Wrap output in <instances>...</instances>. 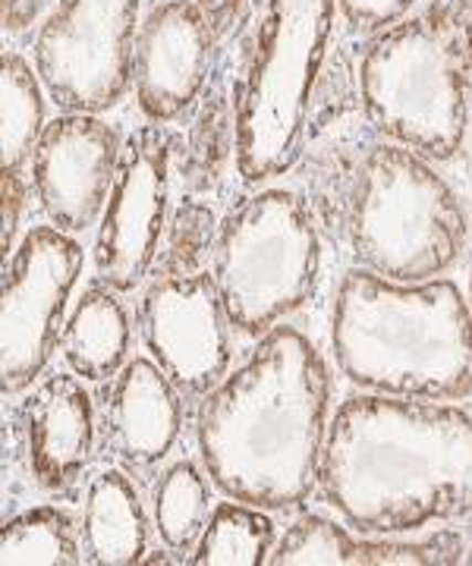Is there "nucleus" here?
I'll return each mask as SVG.
<instances>
[{"mask_svg":"<svg viewBox=\"0 0 472 566\" xmlns=\"http://www.w3.org/2000/svg\"><path fill=\"white\" fill-rule=\"evenodd\" d=\"M183 394L151 356H133L111 381L104 406V447L133 479L155 475L183 431Z\"/></svg>","mask_w":472,"mask_h":566,"instance_id":"obj_15","label":"nucleus"},{"mask_svg":"<svg viewBox=\"0 0 472 566\" xmlns=\"http://www.w3.org/2000/svg\"><path fill=\"white\" fill-rule=\"evenodd\" d=\"M328 428V363L303 331L277 324L202 397L196 441L224 497L290 513L318 491Z\"/></svg>","mask_w":472,"mask_h":566,"instance_id":"obj_1","label":"nucleus"},{"mask_svg":"<svg viewBox=\"0 0 472 566\" xmlns=\"http://www.w3.org/2000/svg\"><path fill=\"white\" fill-rule=\"evenodd\" d=\"M136 324L148 356L183 397L202 400L230 375L237 327L206 271L155 274L139 300Z\"/></svg>","mask_w":472,"mask_h":566,"instance_id":"obj_11","label":"nucleus"},{"mask_svg":"<svg viewBox=\"0 0 472 566\" xmlns=\"http://www.w3.org/2000/svg\"><path fill=\"white\" fill-rule=\"evenodd\" d=\"M322 237L306 202L268 186L233 205L218 223L211 277L240 334L265 337L315 296Z\"/></svg>","mask_w":472,"mask_h":566,"instance_id":"obj_7","label":"nucleus"},{"mask_svg":"<svg viewBox=\"0 0 472 566\" xmlns=\"http://www.w3.org/2000/svg\"><path fill=\"white\" fill-rule=\"evenodd\" d=\"M218 240V223L206 205L196 199H186L177 211L174 221L167 227V243L161 249V259L155 274H189L199 271V262L208 249H214Z\"/></svg>","mask_w":472,"mask_h":566,"instance_id":"obj_24","label":"nucleus"},{"mask_svg":"<svg viewBox=\"0 0 472 566\" xmlns=\"http://www.w3.org/2000/svg\"><path fill=\"white\" fill-rule=\"evenodd\" d=\"M277 547V526L262 506L227 497L211 506L206 532L192 551L196 566H262Z\"/></svg>","mask_w":472,"mask_h":566,"instance_id":"obj_21","label":"nucleus"},{"mask_svg":"<svg viewBox=\"0 0 472 566\" xmlns=\"http://www.w3.org/2000/svg\"><path fill=\"white\" fill-rule=\"evenodd\" d=\"M340 3V17L353 32L359 35H378L388 25L410 17L416 7H422L426 0H337Z\"/></svg>","mask_w":472,"mask_h":566,"instance_id":"obj_26","label":"nucleus"},{"mask_svg":"<svg viewBox=\"0 0 472 566\" xmlns=\"http://www.w3.org/2000/svg\"><path fill=\"white\" fill-rule=\"evenodd\" d=\"M143 20V0H57L32 44L54 107L104 114L124 102Z\"/></svg>","mask_w":472,"mask_h":566,"instance_id":"obj_8","label":"nucleus"},{"mask_svg":"<svg viewBox=\"0 0 472 566\" xmlns=\"http://www.w3.org/2000/svg\"><path fill=\"white\" fill-rule=\"evenodd\" d=\"M470 139H472V136H470Z\"/></svg>","mask_w":472,"mask_h":566,"instance_id":"obj_32","label":"nucleus"},{"mask_svg":"<svg viewBox=\"0 0 472 566\" xmlns=\"http://www.w3.org/2000/svg\"><path fill=\"white\" fill-rule=\"evenodd\" d=\"M17 422L32 482L48 494L76 491L98 447L95 403L83 378L76 371L42 378L25 390Z\"/></svg>","mask_w":472,"mask_h":566,"instance_id":"obj_14","label":"nucleus"},{"mask_svg":"<svg viewBox=\"0 0 472 566\" xmlns=\"http://www.w3.org/2000/svg\"><path fill=\"white\" fill-rule=\"evenodd\" d=\"M466 564H472V545L466 547Z\"/></svg>","mask_w":472,"mask_h":566,"instance_id":"obj_30","label":"nucleus"},{"mask_svg":"<svg viewBox=\"0 0 472 566\" xmlns=\"http://www.w3.org/2000/svg\"><path fill=\"white\" fill-rule=\"evenodd\" d=\"M227 126L233 123L227 120L224 102H206L196 142L186 151V177L192 180V186H208L211 180H218L221 164L227 161V148H230Z\"/></svg>","mask_w":472,"mask_h":566,"instance_id":"obj_25","label":"nucleus"},{"mask_svg":"<svg viewBox=\"0 0 472 566\" xmlns=\"http://www.w3.org/2000/svg\"><path fill=\"white\" fill-rule=\"evenodd\" d=\"M180 136L165 123H148L124 145V161L104 205L92 264L95 277L120 296L139 290L158 268L165 249L174 161Z\"/></svg>","mask_w":472,"mask_h":566,"instance_id":"obj_10","label":"nucleus"},{"mask_svg":"<svg viewBox=\"0 0 472 566\" xmlns=\"http://www.w3.org/2000/svg\"><path fill=\"white\" fill-rule=\"evenodd\" d=\"M0 564L76 566L85 564L83 526L61 504H39L3 523Z\"/></svg>","mask_w":472,"mask_h":566,"instance_id":"obj_20","label":"nucleus"},{"mask_svg":"<svg viewBox=\"0 0 472 566\" xmlns=\"http://www.w3.org/2000/svg\"><path fill=\"white\" fill-rule=\"evenodd\" d=\"M331 353L366 394L457 403L472 394V308L448 277L400 283L353 268L331 305Z\"/></svg>","mask_w":472,"mask_h":566,"instance_id":"obj_3","label":"nucleus"},{"mask_svg":"<svg viewBox=\"0 0 472 566\" xmlns=\"http://www.w3.org/2000/svg\"><path fill=\"white\" fill-rule=\"evenodd\" d=\"M347 233L359 268L390 281L422 283L448 274L463 255L470 218L434 161L381 142L356 170Z\"/></svg>","mask_w":472,"mask_h":566,"instance_id":"obj_5","label":"nucleus"},{"mask_svg":"<svg viewBox=\"0 0 472 566\" xmlns=\"http://www.w3.org/2000/svg\"><path fill=\"white\" fill-rule=\"evenodd\" d=\"M85 249L54 223L22 233L3 268L0 353L3 394L17 397L39 385L61 346L66 305L83 277Z\"/></svg>","mask_w":472,"mask_h":566,"instance_id":"obj_9","label":"nucleus"},{"mask_svg":"<svg viewBox=\"0 0 472 566\" xmlns=\"http://www.w3.org/2000/svg\"><path fill=\"white\" fill-rule=\"evenodd\" d=\"M211 475L192 460H174L158 472L151 488L155 504V535L180 564H189L192 551L206 532L211 516Z\"/></svg>","mask_w":472,"mask_h":566,"instance_id":"obj_18","label":"nucleus"},{"mask_svg":"<svg viewBox=\"0 0 472 566\" xmlns=\"http://www.w3.org/2000/svg\"><path fill=\"white\" fill-rule=\"evenodd\" d=\"M318 491L356 535H412L472 516V416L359 394L331 416Z\"/></svg>","mask_w":472,"mask_h":566,"instance_id":"obj_2","label":"nucleus"},{"mask_svg":"<svg viewBox=\"0 0 472 566\" xmlns=\"http://www.w3.org/2000/svg\"><path fill=\"white\" fill-rule=\"evenodd\" d=\"M42 10V0H3V22L7 32H20L35 22V13Z\"/></svg>","mask_w":472,"mask_h":566,"instance_id":"obj_28","label":"nucleus"},{"mask_svg":"<svg viewBox=\"0 0 472 566\" xmlns=\"http://www.w3.org/2000/svg\"><path fill=\"white\" fill-rule=\"evenodd\" d=\"M337 0H265L255 54L233 104V158L247 182L284 177L303 158Z\"/></svg>","mask_w":472,"mask_h":566,"instance_id":"obj_6","label":"nucleus"},{"mask_svg":"<svg viewBox=\"0 0 472 566\" xmlns=\"http://www.w3.org/2000/svg\"><path fill=\"white\" fill-rule=\"evenodd\" d=\"M466 560V545L451 528H438L429 538L363 535L353 538L347 566H441Z\"/></svg>","mask_w":472,"mask_h":566,"instance_id":"obj_22","label":"nucleus"},{"mask_svg":"<svg viewBox=\"0 0 472 566\" xmlns=\"http://www.w3.org/2000/svg\"><path fill=\"white\" fill-rule=\"evenodd\" d=\"M124 145L102 114L61 111V117L48 120L29 161L32 192L44 218L63 233H85L102 221Z\"/></svg>","mask_w":472,"mask_h":566,"instance_id":"obj_12","label":"nucleus"},{"mask_svg":"<svg viewBox=\"0 0 472 566\" xmlns=\"http://www.w3.org/2000/svg\"><path fill=\"white\" fill-rule=\"evenodd\" d=\"M353 528L328 520L322 513H300L287 532L277 538V547L271 554L274 566H347Z\"/></svg>","mask_w":472,"mask_h":566,"instance_id":"obj_23","label":"nucleus"},{"mask_svg":"<svg viewBox=\"0 0 472 566\" xmlns=\"http://www.w3.org/2000/svg\"><path fill=\"white\" fill-rule=\"evenodd\" d=\"M199 3H202V10H206L208 20L214 25V32H221V29H227L230 22L237 20V13L243 10L247 0H199Z\"/></svg>","mask_w":472,"mask_h":566,"instance_id":"obj_29","label":"nucleus"},{"mask_svg":"<svg viewBox=\"0 0 472 566\" xmlns=\"http://www.w3.org/2000/svg\"><path fill=\"white\" fill-rule=\"evenodd\" d=\"M470 308H472V274H470Z\"/></svg>","mask_w":472,"mask_h":566,"instance_id":"obj_31","label":"nucleus"},{"mask_svg":"<svg viewBox=\"0 0 472 566\" xmlns=\"http://www.w3.org/2000/svg\"><path fill=\"white\" fill-rule=\"evenodd\" d=\"M214 35L199 0H161L145 13L133 51V92L148 123L180 120L199 104Z\"/></svg>","mask_w":472,"mask_h":566,"instance_id":"obj_13","label":"nucleus"},{"mask_svg":"<svg viewBox=\"0 0 472 566\" xmlns=\"http://www.w3.org/2000/svg\"><path fill=\"white\" fill-rule=\"evenodd\" d=\"M29 189H32V180H25V174L3 170V255H10L22 240L20 223L25 202H29Z\"/></svg>","mask_w":472,"mask_h":566,"instance_id":"obj_27","label":"nucleus"},{"mask_svg":"<svg viewBox=\"0 0 472 566\" xmlns=\"http://www.w3.org/2000/svg\"><path fill=\"white\" fill-rule=\"evenodd\" d=\"M359 104L378 136L451 161L472 136V0H426L371 35Z\"/></svg>","mask_w":472,"mask_h":566,"instance_id":"obj_4","label":"nucleus"},{"mask_svg":"<svg viewBox=\"0 0 472 566\" xmlns=\"http://www.w3.org/2000/svg\"><path fill=\"white\" fill-rule=\"evenodd\" d=\"M133 349V322L120 303V293L111 286H88L70 318L63 324L61 353L70 371L83 381L102 385L114 381L129 363Z\"/></svg>","mask_w":472,"mask_h":566,"instance_id":"obj_17","label":"nucleus"},{"mask_svg":"<svg viewBox=\"0 0 472 566\" xmlns=\"http://www.w3.org/2000/svg\"><path fill=\"white\" fill-rule=\"evenodd\" d=\"M83 551L92 566L145 564L151 523L136 479L114 465L88 479L83 497Z\"/></svg>","mask_w":472,"mask_h":566,"instance_id":"obj_16","label":"nucleus"},{"mask_svg":"<svg viewBox=\"0 0 472 566\" xmlns=\"http://www.w3.org/2000/svg\"><path fill=\"white\" fill-rule=\"evenodd\" d=\"M0 82H3V170L25 174L48 126L51 95L35 63L13 48L3 51Z\"/></svg>","mask_w":472,"mask_h":566,"instance_id":"obj_19","label":"nucleus"}]
</instances>
